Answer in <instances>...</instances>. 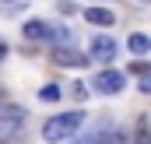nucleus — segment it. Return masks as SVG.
Masks as SVG:
<instances>
[{"instance_id": "nucleus-1", "label": "nucleus", "mask_w": 151, "mask_h": 144, "mask_svg": "<svg viewBox=\"0 0 151 144\" xmlns=\"http://www.w3.org/2000/svg\"><path fill=\"white\" fill-rule=\"evenodd\" d=\"M81 123H84V112L74 109V112H60V116H49L46 123H42V141L56 144V141H67L70 134L81 130Z\"/></svg>"}, {"instance_id": "nucleus-2", "label": "nucleus", "mask_w": 151, "mask_h": 144, "mask_svg": "<svg viewBox=\"0 0 151 144\" xmlns=\"http://www.w3.org/2000/svg\"><path fill=\"white\" fill-rule=\"evenodd\" d=\"M25 123H28V109L25 106H14V102H4V106H0V137H4V141L18 137Z\"/></svg>"}, {"instance_id": "nucleus-3", "label": "nucleus", "mask_w": 151, "mask_h": 144, "mask_svg": "<svg viewBox=\"0 0 151 144\" xmlns=\"http://www.w3.org/2000/svg\"><path fill=\"white\" fill-rule=\"evenodd\" d=\"M123 88H127V74H119V71L95 74V91H102V95H119Z\"/></svg>"}, {"instance_id": "nucleus-4", "label": "nucleus", "mask_w": 151, "mask_h": 144, "mask_svg": "<svg viewBox=\"0 0 151 144\" xmlns=\"http://www.w3.org/2000/svg\"><path fill=\"white\" fill-rule=\"evenodd\" d=\"M88 53H77V49H70V46H56L53 49V63L56 67H88Z\"/></svg>"}, {"instance_id": "nucleus-5", "label": "nucleus", "mask_w": 151, "mask_h": 144, "mask_svg": "<svg viewBox=\"0 0 151 144\" xmlns=\"http://www.w3.org/2000/svg\"><path fill=\"white\" fill-rule=\"evenodd\" d=\"M21 35L32 39V42H49V39H53V25H46V21H35V18H32V21L21 25Z\"/></svg>"}, {"instance_id": "nucleus-6", "label": "nucleus", "mask_w": 151, "mask_h": 144, "mask_svg": "<svg viewBox=\"0 0 151 144\" xmlns=\"http://www.w3.org/2000/svg\"><path fill=\"white\" fill-rule=\"evenodd\" d=\"M116 49H119V46H116V39H109V35H95L91 39V56H95V60H113Z\"/></svg>"}, {"instance_id": "nucleus-7", "label": "nucleus", "mask_w": 151, "mask_h": 144, "mask_svg": "<svg viewBox=\"0 0 151 144\" xmlns=\"http://www.w3.org/2000/svg\"><path fill=\"white\" fill-rule=\"evenodd\" d=\"M84 21H91L99 28H109L116 18H113V11H106V7H84Z\"/></svg>"}, {"instance_id": "nucleus-8", "label": "nucleus", "mask_w": 151, "mask_h": 144, "mask_svg": "<svg viewBox=\"0 0 151 144\" xmlns=\"http://www.w3.org/2000/svg\"><path fill=\"white\" fill-rule=\"evenodd\" d=\"M127 49H130V53H137V56H144V53L151 49V35H144V32H134V35L127 39Z\"/></svg>"}, {"instance_id": "nucleus-9", "label": "nucleus", "mask_w": 151, "mask_h": 144, "mask_svg": "<svg viewBox=\"0 0 151 144\" xmlns=\"http://www.w3.org/2000/svg\"><path fill=\"white\" fill-rule=\"evenodd\" d=\"M53 46H70L74 35H70V28H63V25H53V39H49Z\"/></svg>"}, {"instance_id": "nucleus-10", "label": "nucleus", "mask_w": 151, "mask_h": 144, "mask_svg": "<svg viewBox=\"0 0 151 144\" xmlns=\"http://www.w3.org/2000/svg\"><path fill=\"white\" fill-rule=\"evenodd\" d=\"M134 144H151V123L141 120L137 123V134H134Z\"/></svg>"}, {"instance_id": "nucleus-11", "label": "nucleus", "mask_w": 151, "mask_h": 144, "mask_svg": "<svg viewBox=\"0 0 151 144\" xmlns=\"http://www.w3.org/2000/svg\"><path fill=\"white\" fill-rule=\"evenodd\" d=\"M123 141H127V137H123L119 130H102V134H99V141H95V144H123Z\"/></svg>"}, {"instance_id": "nucleus-12", "label": "nucleus", "mask_w": 151, "mask_h": 144, "mask_svg": "<svg viewBox=\"0 0 151 144\" xmlns=\"http://www.w3.org/2000/svg\"><path fill=\"white\" fill-rule=\"evenodd\" d=\"M63 91H60V84H46V88H39V99L42 102H56Z\"/></svg>"}, {"instance_id": "nucleus-13", "label": "nucleus", "mask_w": 151, "mask_h": 144, "mask_svg": "<svg viewBox=\"0 0 151 144\" xmlns=\"http://www.w3.org/2000/svg\"><path fill=\"white\" fill-rule=\"evenodd\" d=\"M141 91H144V95H151V77H141Z\"/></svg>"}]
</instances>
